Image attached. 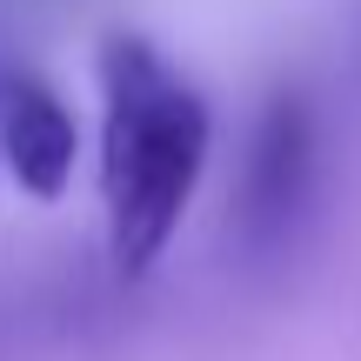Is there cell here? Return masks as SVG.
I'll use <instances>...</instances> for the list:
<instances>
[{"mask_svg":"<svg viewBox=\"0 0 361 361\" xmlns=\"http://www.w3.org/2000/svg\"><path fill=\"white\" fill-rule=\"evenodd\" d=\"M80 114L47 74L20 67V74H0V168L7 180L40 207H61L74 194L80 174Z\"/></svg>","mask_w":361,"mask_h":361,"instance_id":"2","label":"cell"},{"mask_svg":"<svg viewBox=\"0 0 361 361\" xmlns=\"http://www.w3.org/2000/svg\"><path fill=\"white\" fill-rule=\"evenodd\" d=\"M94 80H101L94 174H101L107 255L128 281H141L174 247L207 180L214 107L147 34H107Z\"/></svg>","mask_w":361,"mask_h":361,"instance_id":"1","label":"cell"}]
</instances>
